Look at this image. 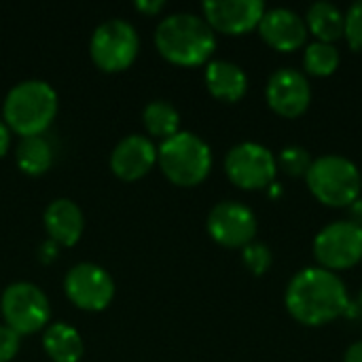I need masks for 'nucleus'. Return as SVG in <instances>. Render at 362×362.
Here are the masks:
<instances>
[{
    "instance_id": "nucleus-1",
    "label": "nucleus",
    "mask_w": 362,
    "mask_h": 362,
    "mask_svg": "<svg viewBox=\"0 0 362 362\" xmlns=\"http://www.w3.org/2000/svg\"><path fill=\"white\" fill-rule=\"evenodd\" d=\"M288 314L305 327H325L348 310V291L341 278L322 267L301 269L286 286Z\"/></svg>"
},
{
    "instance_id": "nucleus-2",
    "label": "nucleus",
    "mask_w": 362,
    "mask_h": 362,
    "mask_svg": "<svg viewBox=\"0 0 362 362\" xmlns=\"http://www.w3.org/2000/svg\"><path fill=\"white\" fill-rule=\"evenodd\" d=\"M157 51L176 66H202L216 49L214 30L204 17L193 13H174L155 30Z\"/></svg>"
},
{
    "instance_id": "nucleus-3",
    "label": "nucleus",
    "mask_w": 362,
    "mask_h": 362,
    "mask_svg": "<svg viewBox=\"0 0 362 362\" xmlns=\"http://www.w3.org/2000/svg\"><path fill=\"white\" fill-rule=\"evenodd\" d=\"M2 115L8 132L21 138L42 136L57 115V93L45 81H23L6 93Z\"/></svg>"
},
{
    "instance_id": "nucleus-4",
    "label": "nucleus",
    "mask_w": 362,
    "mask_h": 362,
    "mask_svg": "<svg viewBox=\"0 0 362 362\" xmlns=\"http://www.w3.org/2000/svg\"><path fill=\"white\" fill-rule=\"evenodd\" d=\"M157 161L163 176L176 187H197L212 170L210 146L191 132H178L161 142Z\"/></svg>"
},
{
    "instance_id": "nucleus-5",
    "label": "nucleus",
    "mask_w": 362,
    "mask_h": 362,
    "mask_svg": "<svg viewBox=\"0 0 362 362\" xmlns=\"http://www.w3.org/2000/svg\"><path fill=\"white\" fill-rule=\"evenodd\" d=\"M305 180L312 195L331 208H348L361 197V170L341 155L318 157Z\"/></svg>"
},
{
    "instance_id": "nucleus-6",
    "label": "nucleus",
    "mask_w": 362,
    "mask_h": 362,
    "mask_svg": "<svg viewBox=\"0 0 362 362\" xmlns=\"http://www.w3.org/2000/svg\"><path fill=\"white\" fill-rule=\"evenodd\" d=\"M0 312L6 327L19 337L40 331L51 318L47 295L32 282H13L6 286L0 297Z\"/></svg>"
},
{
    "instance_id": "nucleus-7",
    "label": "nucleus",
    "mask_w": 362,
    "mask_h": 362,
    "mask_svg": "<svg viewBox=\"0 0 362 362\" xmlns=\"http://www.w3.org/2000/svg\"><path fill=\"white\" fill-rule=\"evenodd\" d=\"M138 34L136 28L129 21L123 19H110L95 28L89 53L93 64L104 72H121L129 68L138 55Z\"/></svg>"
},
{
    "instance_id": "nucleus-8",
    "label": "nucleus",
    "mask_w": 362,
    "mask_h": 362,
    "mask_svg": "<svg viewBox=\"0 0 362 362\" xmlns=\"http://www.w3.org/2000/svg\"><path fill=\"white\" fill-rule=\"evenodd\" d=\"M225 172L235 187L244 191H259L272 187L278 172V161L263 144L242 142L227 153Z\"/></svg>"
},
{
    "instance_id": "nucleus-9",
    "label": "nucleus",
    "mask_w": 362,
    "mask_h": 362,
    "mask_svg": "<svg viewBox=\"0 0 362 362\" xmlns=\"http://www.w3.org/2000/svg\"><path fill=\"white\" fill-rule=\"evenodd\" d=\"M314 255L322 269L341 272L362 261V227L348 221L327 225L314 240Z\"/></svg>"
},
{
    "instance_id": "nucleus-10",
    "label": "nucleus",
    "mask_w": 362,
    "mask_h": 362,
    "mask_svg": "<svg viewBox=\"0 0 362 362\" xmlns=\"http://www.w3.org/2000/svg\"><path fill=\"white\" fill-rule=\"evenodd\" d=\"M64 291L78 310L102 312L115 297V282L104 267L95 263H78L68 272Z\"/></svg>"
},
{
    "instance_id": "nucleus-11",
    "label": "nucleus",
    "mask_w": 362,
    "mask_h": 362,
    "mask_svg": "<svg viewBox=\"0 0 362 362\" xmlns=\"http://www.w3.org/2000/svg\"><path fill=\"white\" fill-rule=\"evenodd\" d=\"M210 238L225 248H246L257 235V216L240 202H221L208 214Z\"/></svg>"
},
{
    "instance_id": "nucleus-12",
    "label": "nucleus",
    "mask_w": 362,
    "mask_h": 362,
    "mask_svg": "<svg viewBox=\"0 0 362 362\" xmlns=\"http://www.w3.org/2000/svg\"><path fill=\"white\" fill-rule=\"evenodd\" d=\"M265 95L276 115L284 119H297L312 102V87L299 70L280 68L269 76Z\"/></svg>"
},
{
    "instance_id": "nucleus-13",
    "label": "nucleus",
    "mask_w": 362,
    "mask_h": 362,
    "mask_svg": "<svg viewBox=\"0 0 362 362\" xmlns=\"http://www.w3.org/2000/svg\"><path fill=\"white\" fill-rule=\"evenodd\" d=\"M204 19L214 32L223 34H246L259 28L265 4L261 0H210L204 2Z\"/></svg>"
},
{
    "instance_id": "nucleus-14",
    "label": "nucleus",
    "mask_w": 362,
    "mask_h": 362,
    "mask_svg": "<svg viewBox=\"0 0 362 362\" xmlns=\"http://www.w3.org/2000/svg\"><path fill=\"white\" fill-rule=\"evenodd\" d=\"M155 163H157V148L153 140L138 134L123 138L110 155L112 174L127 182L146 176Z\"/></svg>"
},
{
    "instance_id": "nucleus-15",
    "label": "nucleus",
    "mask_w": 362,
    "mask_h": 362,
    "mask_svg": "<svg viewBox=\"0 0 362 362\" xmlns=\"http://www.w3.org/2000/svg\"><path fill=\"white\" fill-rule=\"evenodd\" d=\"M261 38L276 51L291 53L303 47L308 38V25L305 19L299 17L291 8H272L265 11L261 23H259Z\"/></svg>"
},
{
    "instance_id": "nucleus-16",
    "label": "nucleus",
    "mask_w": 362,
    "mask_h": 362,
    "mask_svg": "<svg viewBox=\"0 0 362 362\" xmlns=\"http://www.w3.org/2000/svg\"><path fill=\"white\" fill-rule=\"evenodd\" d=\"M45 229L57 246H74L85 231L83 210L72 199H55L45 210Z\"/></svg>"
},
{
    "instance_id": "nucleus-17",
    "label": "nucleus",
    "mask_w": 362,
    "mask_h": 362,
    "mask_svg": "<svg viewBox=\"0 0 362 362\" xmlns=\"http://www.w3.org/2000/svg\"><path fill=\"white\" fill-rule=\"evenodd\" d=\"M206 87L216 100L240 102L246 95L248 78L238 64L214 59L206 66Z\"/></svg>"
},
{
    "instance_id": "nucleus-18",
    "label": "nucleus",
    "mask_w": 362,
    "mask_h": 362,
    "mask_svg": "<svg viewBox=\"0 0 362 362\" xmlns=\"http://www.w3.org/2000/svg\"><path fill=\"white\" fill-rule=\"evenodd\" d=\"M42 348L53 362H78L85 354L83 337L66 322H55L47 329Z\"/></svg>"
},
{
    "instance_id": "nucleus-19",
    "label": "nucleus",
    "mask_w": 362,
    "mask_h": 362,
    "mask_svg": "<svg viewBox=\"0 0 362 362\" xmlns=\"http://www.w3.org/2000/svg\"><path fill=\"white\" fill-rule=\"evenodd\" d=\"M305 25H308V32H312L318 38V42L333 45L335 40H339L344 36L346 19H344V13L335 4H331V2H314L308 8Z\"/></svg>"
},
{
    "instance_id": "nucleus-20",
    "label": "nucleus",
    "mask_w": 362,
    "mask_h": 362,
    "mask_svg": "<svg viewBox=\"0 0 362 362\" xmlns=\"http://www.w3.org/2000/svg\"><path fill=\"white\" fill-rule=\"evenodd\" d=\"M15 159L23 174L40 176L51 168L53 151H51V144L42 136H30V138H21V142L17 144Z\"/></svg>"
},
{
    "instance_id": "nucleus-21",
    "label": "nucleus",
    "mask_w": 362,
    "mask_h": 362,
    "mask_svg": "<svg viewBox=\"0 0 362 362\" xmlns=\"http://www.w3.org/2000/svg\"><path fill=\"white\" fill-rule=\"evenodd\" d=\"M142 121H144L146 132L153 138H161V140H168V138L176 136L178 127H180L178 110L170 102H165V100L151 102L144 108V112H142Z\"/></svg>"
},
{
    "instance_id": "nucleus-22",
    "label": "nucleus",
    "mask_w": 362,
    "mask_h": 362,
    "mask_svg": "<svg viewBox=\"0 0 362 362\" xmlns=\"http://www.w3.org/2000/svg\"><path fill=\"white\" fill-rule=\"evenodd\" d=\"M303 66L314 76H329L339 68V51L329 42H312L305 49Z\"/></svg>"
},
{
    "instance_id": "nucleus-23",
    "label": "nucleus",
    "mask_w": 362,
    "mask_h": 362,
    "mask_svg": "<svg viewBox=\"0 0 362 362\" xmlns=\"http://www.w3.org/2000/svg\"><path fill=\"white\" fill-rule=\"evenodd\" d=\"M312 155L303 148V146H286L280 153V168L284 174L299 178V176H308L310 168H312Z\"/></svg>"
},
{
    "instance_id": "nucleus-24",
    "label": "nucleus",
    "mask_w": 362,
    "mask_h": 362,
    "mask_svg": "<svg viewBox=\"0 0 362 362\" xmlns=\"http://www.w3.org/2000/svg\"><path fill=\"white\" fill-rule=\"evenodd\" d=\"M242 261H244V265H246L255 276H263V274L269 269V265H272V252H269V248H267L265 244L252 242V244H248V246L244 248Z\"/></svg>"
},
{
    "instance_id": "nucleus-25",
    "label": "nucleus",
    "mask_w": 362,
    "mask_h": 362,
    "mask_svg": "<svg viewBox=\"0 0 362 362\" xmlns=\"http://www.w3.org/2000/svg\"><path fill=\"white\" fill-rule=\"evenodd\" d=\"M346 25H344V36L348 38V45L354 51H362V0L354 2L348 13L344 15Z\"/></svg>"
},
{
    "instance_id": "nucleus-26",
    "label": "nucleus",
    "mask_w": 362,
    "mask_h": 362,
    "mask_svg": "<svg viewBox=\"0 0 362 362\" xmlns=\"http://www.w3.org/2000/svg\"><path fill=\"white\" fill-rule=\"evenodd\" d=\"M17 352H19V335L6 325H0V362H11Z\"/></svg>"
},
{
    "instance_id": "nucleus-27",
    "label": "nucleus",
    "mask_w": 362,
    "mask_h": 362,
    "mask_svg": "<svg viewBox=\"0 0 362 362\" xmlns=\"http://www.w3.org/2000/svg\"><path fill=\"white\" fill-rule=\"evenodd\" d=\"M134 6H136V11H140L144 15H157L159 11L165 8V2L163 0H138V2H134Z\"/></svg>"
},
{
    "instance_id": "nucleus-28",
    "label": "nucleus",
    "mask_w": 362,
    "mask_h": 362,
    "mask_svg": "<svg viewBox=\"0 0 362 362\" xmlns=\"http://www.w3.org/2000/svg\"><path fill=\"white\" fill-rule=\"evenodd\" d=\"M348 223L362 227V197L348 206Z\"/></svg>"
},
{
    "instance_id": "nucleus-29",
    "label": "nucleus",
    "mask_w": 362,
    "mask_h": 362,
    "mask_svg": "<svg viewBox=\"0 0 362 362\" xmlns=\"http://www.w3.org/2000/svg\"><path fill=\"white\" fill-rule=\"evenodd\" d=\"M344 362H362V341L352 344L348 350H346V358Z\"/></svg>"
},
{
    "instance_id": "nucleus-30",
    "label": "nucleus",
    "mask_w": 362,
    "mask_h": 362,
    "mask_svg": "<svg viewBox=\"0 0 362 362\" xmlns=\"http://www.w3.org/2000/svg\"><path fill=\"white\" fill-rule=\"evenodd\" d=\"M8 146H11V132L4 123H0V157L6 155Z\"/></svg>"
},
{
    "instance_id": "nucleus-31",
    "label": "nucleus",
    "mask_w": 362,
    "mask_h": 362,
    "mask_svg": "<svg viewBox=\"0 0 362 362\" xmlns=\"http://www.w3.org/2000/svg\"><path fill=\"white\" fill-rule=\"evenodd\" d=\"M40 252H42V261H53V259L57 257V244L49 240V242L42 246V250H40Z\"/></svg>"
},
{
    "instance_id": "nucleus-32",
    "label": "nucleus",
    "mask_w": 362,
    "mask_h": 362,
    "mask_svg": "<svg viewBox=\"0 0 362 362\" xmlns=\"http://www.w3.org/2000/svg\"><path fill=\"white\" fill-rule=\"evenodd\" d=\"M358 301H361V305H362V291H361V297H358Z\"/></svg>"
},
{
    "instance_id": "nucleus-33",
    "label": "nucleus",
    "mask_w": 362,
    "mask_h": 362,
    "mask_svg": "<svg viewBox=\"0 0 362 362\" xmlns=\"http://www.w3.org/2000/svg\"><path fill=\"white\" fill-rule=\"evenodd\" d=\"M361 189H362V170H361Z\"/></svg>"
}]
</instances>
